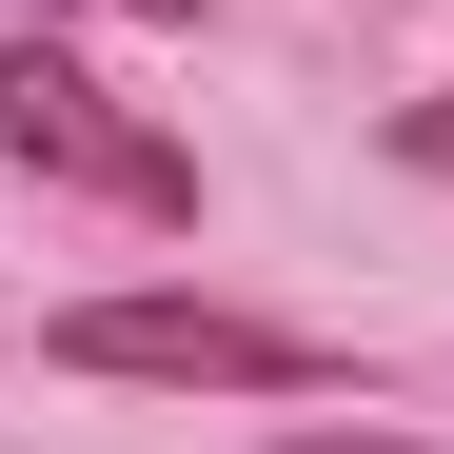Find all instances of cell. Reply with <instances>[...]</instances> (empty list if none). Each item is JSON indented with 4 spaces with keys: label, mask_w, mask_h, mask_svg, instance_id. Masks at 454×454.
<instances>
[{
    "label": "cell",
    "mask_w": 454,
    "mask_h": 454,
    "mask_svg": "<svg viewBox=\"0 0 454 454\" xmlns=\"http://www.w3.org/2000/svg\"><path fill=\"white\" fill-rule=\"evenodd\" d=\"M0 159H20V178H80L119 217H198V159L159 119H119V80L59 59V40H0Z\"/></svg>",
    "instance_id": "6da1fadb"
},
{
    "label": "cell",
    "mask_w": 454,
    "mask_h": 454,
    "mask_svg": "<svg viewBox=\"0 0 454 454\" xmlns=\"http://www.w3.org/2000/svg\"><path fill=\"white\" fill-rule=\"evenodd\" d=\"M59 375H178V395H317V336L238 317V296H80Z\"/></svg>",
    "instance_id": "7a4b0ae2"
},
{
    "label": "cell",
    "mask_w": 454,
    "mask_h": 454,
    "mask_svg": "<svg viewBox=\"0 0 454 454\" xmlns=\"http://www.w3.org/2000/svg\"><path fill=\"white\" fill-rule=\"evenodd\" d=\"M277 454H415V434H317V415H296V434H277Z\"/></svg>",
    "instance_id": "3957f363"
},
{
    "label": "cell",
    "mask_w": 454,
    "mask_h": 454,
    "mask_svg": "<svg viewBox=\"0 0 454 454\" xmlns=\"http://www.w3.org/2000/svg\"><path fill=\"white\" fill-rule=\"evenodd\" d=\"M119 20H198V0H119Z\"/></svg>",
    "instance_id": "277c9868"
}]
</instances>
